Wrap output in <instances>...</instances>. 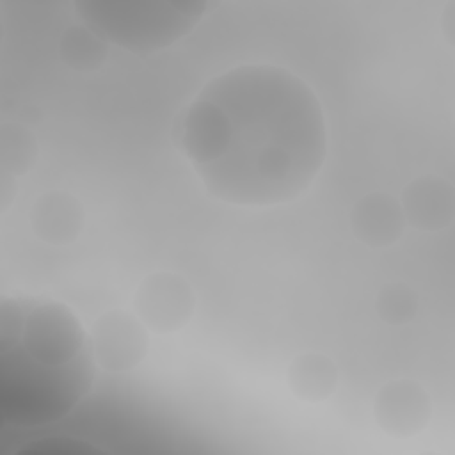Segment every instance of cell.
Masks as SVG:
<instances>
[{
    "mask_svg": "<svg viewBox=\"0 0 455 455\" xmlns=\"http://www.w3.org/2000/svg\"><path fill=\"white\" fill-rule=\"evenodd\" d=\"M133 306L148 331L167 334L187 325L196 300L185 279L171 272H156L140 283Z\"/></svg>",
    "mask_w": 455,
    "mask_h": 455,
    "instance_id": "277c9868",
    "label": "cell"
},
{
    "mask_svg": "<svg viewBox=\"0 0 455 455\" xmlns=\"http://www.w3.org/2000/svg\"><path fill=\"white\" fill-rule=\"evenodd\" d=\"M379 316L389 325L409 323L418 311L416 293L403 283H391L380 290L375 302Z\"/></svg>",
    "mask_w": 455,
    "mask_h": 455,
    "instance_id": "4fadbf2b",
    "label": "cell"
},
{
    "mask_svg": "<svg viewBox=\"0 0 455 455\" xmlns=\"http://www.w3.org/2000/svg\"><path fill=\"white\" fill-rule=\"evenodd\" d=\"M92 352L96 364L107 371L135 368L148 352V327L124 311H108L94 323Z\"/></svg>",
    "mask_w": 455,
    "mask_h": 455,
    "instance_id": "5b68a950",
    "label": "cell"
},
{
    "mask_svg": "<svg viewBox=\"0 0 455 455\" xmlns=\"http://www.w3.org/2000/svg\"><path fill=\"white\" fill-rule=\"evenodd\" d=\"M37 156V144L30 130L18 123H4L0 130V165L9 176L25 174Z\"/></svg>",
    "mask_w": 455,
    "mask_h": 455,
    "instance_id": "7c38bea8",
    "label": "cell"
},
{
    "mask_svg": "<svg viewBox=\"0 0 455 455\" xmlns=\"http://www.w3.org/2000/svg\"><path fill=\"white\" fill-rule=\"evenodd\" d=\"M75 9L84 25L107 43L133 53H153L192 32L206 2L80 0Z\"/></svg>",
    "mask_w": 455,
    "mask_h": 455,
    "instance_id": "3957f363",
    "label": "cell"
},
{
    "mask_svg": "<svg viewBox=\"0 0 455 455\" xmlns=\"http://www.w3.org/2000/svg\"><path fill=\"white\" fill-rule=\"evenodd\" d=\"M30 226L46 243H69L82 231L84 208L66 192H48L34 203L30 210Z\"/></svg>",
    "mask_w": 455,
    "mask_h": 455,
    "instance_id": "9c48e42d",
    "label": "cell"
},
{
    "mask_svg": "<svg viewBox=\"0 0 455 455\" xmlns=\"http://www.w3.org/2000/svg\"><path fill=\"white\" fill-rule=\"evenodd\" d=\"M91 336L60 302L0 304V389L9 418L44 425L71 412L91 391L96 373Z\"/></svg>",
    "mask_w": 455,
    "mask_h": 455,
    "instance_id": "7a4b0ae2",
    "label": "cell"
},
{
    "mask_svg": "<svg viewBox=\"0 0 455 455\" xmlns=\"http://www.w3.org/2000/svg\"><path fill=\"white\" fill-rule=\"evenodd\" d=\"M180 146L213 197L274 206L299 197L320 172L327 124L302 78L272 64H242L212 78L192 100Z\"/></svg>",
    "mask_w": 455,
    "mask_h": 455,
    "instance_id": "6da1fadb",
    "label": "cell"
},
{
    "mask_svg": "<svg viewBox=\"0 0 455 455\" xmlns=\"http://www.w3.org/2000/svg\"><path fill=\"white\" fill-rule=\"evenodd\" d=\"M373 414L379 427L398 439L421 432L432 414L427 391L414 380L400 379L384 384L373 402Z\"/></svg>",
    "mask_w": 455,
    "mask_h": 455,
    "instance_id": "8992f818",
    "label": "cell"
},
{
    "mask_svg": "<svg viewBox=\"0 0 455 455\" xmlns=\"http://www.w3.org/2000/svg\"><path fill=\"white\" fill-rule=\"evenodd\" d=\"M59 52L69 68L78 71H94L105 62L108 46L107 41L87 25H75L60 37Z\"/></svg>",
    "mask_w": 455,
    "mask_h": 455,
    "instance_id": "8fae6325",
    "label": "cell"
},
{
    "mask_svg": "<svg viewBox=\"0 0 455 455\" xmlns=\"http://www.w3.org/2000/svg\"><path fill=\"white\" fill-rule=\"evenodd\" d=\"M350 224L364 245L387 247L402 236L407 222L398 199L386 192H371L354 204Z\"/></svg>",
    "mask_w": 455,
    "mask_h": 455,
    "instance_id": "ba28073f",
    "label": "cell"
},
{
    "mask_svg": "<svg viewBox=\"0 0 455 455\" xmlns=\"http://www.w3.org/2000/svg\"><path fill=\"white\" fill-rule=\"evenodd\" d=\"M405 222L421 231H439L451 224L455 213L453 185L444 178L425 174L412 180L398 199Z\"/></svg>",
    "mask_w": 455,
    "mask_h": 455,
    "instance_id": "52a82bcc",
    "label": "cell"
},
{
    "mask_svg": "<svg viewBox=\"0 0 455 455\" xmlns=\"http://www.w3.org/2000/svg\"><path fill=\"white\" fill-rule=\"evenodd\" d=\"M286 380L297 398L320 402L329 398L336 389L338 370L323 354H304L290 364Z\"/></svg>",
    "mask_w": 455,
    "mask_h": 455,
    "instance_id": "30bf717a",
    "label": "cell"
}]
</instances>
